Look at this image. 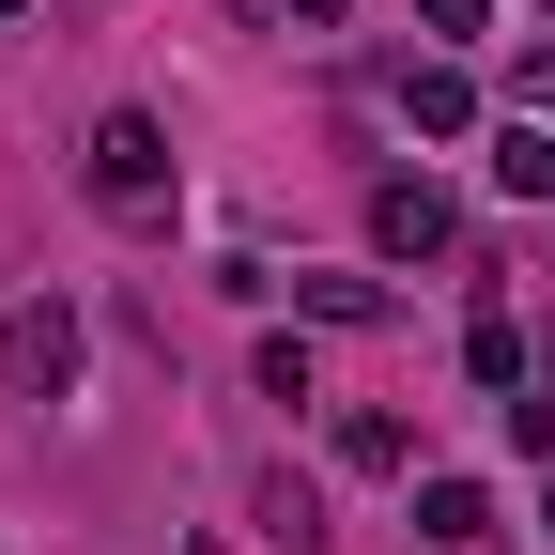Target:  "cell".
I'll return each mask as SVG.
<instances>
[{"label": "cell", "mask_w": 555, "mask_h": 555, "mask_svg": "<svg viewBox=\"0 0 555 555\" xmlns=\"http://www.w3.org/2000/svg\"><path fill=\"white\" fill-rule=\"evenodd\" d=\"M62 356H78L62 309H16V324H0V371H16V386H62Z\"/></svg>", "instance_id": "6da1fadb"}, {"label": "cell", "mask_w": 555, "mask_h": 555, "mask_svg": "<svg viewBox=\"0 0 555 555\" xmlns=\"http://www.w3.org/2000/svg\"><path fill=\"white\" fill-rule=\"evenodd\" d=\"M416 540H433V555H463V540H494V494H478V478H433V509H416Z\"/></svg>", "instance_id": "7a4b0ae2"}, {"label": "cell", "mask_w": 555, "mask_h": 555, "mask_svg": "<svg viewBox=\"0 0 555 555\" xmlns=\"http://www.w3.org/2000/svg\"><path fill=\"white\" fill-rule=\"evenodd\" d=\"M93 185H108V201H139V185H155V124H139V108L93 139Z\"/></svg>", "instance_id": "3957f363"}]
</instances>
